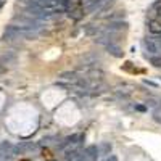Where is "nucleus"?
Listing matches in <instances>:
<instances>
[{
  "label": "nucleus",
  "mask_w": 161,
  "mask_h": 161,
  "mask_svg": "<svg viewBox=\"0 0 161 161\" xmlns=\"http://www.w3.org/2000/svg\"><path fill=\"white\" fill-rule=\"evenodd\" d=\"M148 29L152 34L159 36L161 34V7H155L150 11V18H148Z\"/></svg>",
  "instance_id": "f257e3e1"
},
{
  "label": "nucleus",
  "mask_w": 161,
  "mask_h": 161,
  "mask_svg": "<svg viewBox=\"0 0 161 161\" xmlns=\"http://www.w3.org/2000/svg\"><path fill=\"white\" fill-rule=\"evenodd\" d=\"M60 79L61 80H68L71 84H77L80 79H82V74L77 73V71H64L60 74Z\"/></svg>",
  "instance_id": "7ed1b4c3"
},
{
  "label": "nucleus",
  "mask_w": 161,
  "mask_h": 161,
  "mask_svg": "<svg viewBox=\"0 0 161 161\" xmlns=\"http://www.w3.org/2000/svg\"><path fill=\"white\" fill-rule=\"evenodd\" d=\"M159 106H161V102H159Z\"/></svg>",
  "instance_id": "9b49d317"
},
{
  "label": "nucleus",
  "mask_w": 161,
  "mask_h": 161,
  "mask_svg": "<svg viewBox=\"0 0 161 161\" xmlns=\"http://www.w3.org/2000/svg\"><path fill=\"white\" fill-rule=\"evenodd\" d=\"M106 50H108L111 55L116 57V58L123 57V50H121V47H119L118 44H108V45H106Z\"/></svg>",
  "instance_id": "39448f33"
},
{
  "label": "nucleus",
  "mask_w": 161,
  "mask_h": 161,
  "mask_svg": "<svg viewBox=\"0 0 161 161\" xmlns=\"http://www.w3.org/2000/svg\"><path fill=\"white\" fill-rule=\"evenodd\" d=\"M103 161H118V156H114V155H110L108 158H105Z\"/></svg>",
  "instance_id": "1a4fd4ad"
},
{
  "label": "nucleus",
  "mask_w": 161,
  "mask_h": 161,
  "mask_svg": "<svg viewBox=\"0 0 161 161\" xmlns=\"http://www.w3.org/2000/svg\"><path fill=\"white\" fill-rule=\"evenodd\" d=\"M153 39V42L156 44V47H158V50L161 52V34L159 36H156V37H152Z\"/></svg>",
  "instance_id": "6e6552de"
},
{
  "label": "nucleus",
  "mask_w": 161,
  "mask_h": 161,
  "mask_svg": "<svg viewBox=\"0 0 161 161\" xmlns=\"http://www.w3.org/2000/svg\"><path fill=\"white\" fill-rule=\"evenodd\" d=\"M3 3H5V0H0V8L3 7Z\"/></svg>",
  "instance_id": "9d476101"
},
{
  "label": "nucleus",
  "mask_w": 161,
  "mask_h": 161,
  "mask_svg": "<svg viewBox=\"0 0 161 161\" xmlns=\"http://www.w3.org/2000/svg\"><path fill=\"white\" fill-rule=\"evenodd\" d=\"M153 119L156 121V123H159V124H161V106L153 111Z\"/></svg>",
  "instance_id": "0eeeda50"
},
{
  "label": "nucleus",
  "mask_w": 161,
  "mask_h": 161,
  "mask_svg": "<svg viewBox=\"0 0 161 161\" xmlns=\"http://www.w3.org/2000/svg\"><path fill=\"white\" fill-rule=\"evenodd\" d=\"M110 152H111V143L105 142V143L98 145V153L100 155H110Z\"/></svg>",
  "instance_id": "423d86ee"
},
{
  "label": "nucleus",
  "mask_w": 161,
  "mask_h": 161,
  "mask_svg": "<svg viewBox=\"0 0 161 161\" xmlns=\"http://www.w3.org/2000/svg\"><path fill=\"white\" fill-rule=\"evenodd\" d=\"M84 153L87 155L89 161H95V159H97V156L100 155V153H98V147H97V145H89L87 148L84 150Z\"/></svg>",
  "instance_id": "20e7f679"
},
{
  "label": "nucleus",
  "mask_w": 161,
  "mask_h": 161,
  "mask_svg": "<svg viewBox=\"0 0 161 161\" xmlns=\"http://www.w3.org/2000/svg\"><path fill=\"white\" fill-rule=\"evenodd\" d=\"M127 28V23L126 21H110L108 24L105 26V28H102L103 31L106 32H121V31H124Z\"/></svg>",
  "instance_id": "f03ea898"
}]
</instances>
